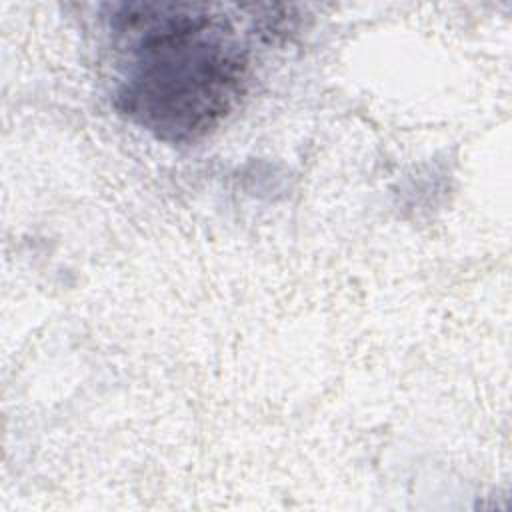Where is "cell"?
Masks as SVG:
<instances>
[{
	"mask_svg": "<svg viewBox=\"0 0 512 512\" xmlns=\"http://www.w3.org/2000/svg\"><path fill=\"white\" fill-rule=\"evenodd\" d=\"M122 54L116 104L162 140H196L242 94L246 56L222 14L204 4L138 2L110 20Z\"/></svg>",
	"mask_w": 512,
	"mask_h": 512,
	"instance_id": "obj_1",
	"label": "cell"
}]
</instances>
